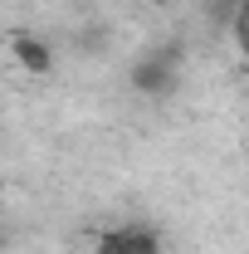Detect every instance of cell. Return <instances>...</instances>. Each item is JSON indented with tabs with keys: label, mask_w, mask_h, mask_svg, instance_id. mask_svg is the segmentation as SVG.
<instances>
[{
	"label": "cell",
	"mask_w": 249,
	"mask_h": 254,
	"mask_svg": "<svg viewBox=\"0 0 249 254\" xmlns=\"http://www.w3.org/2000/svg\"><path fill=\"white\" fill-rule=\"evenodd\" d=\"M98 254H161V235L147 225H123L98 240Z\"/></svg>",
	"instance_id": "obj_2"
},
{
	"label": "cell",
	"mask_w": 249,
	"mask_h": 254,
	"mask_svg": "<svg viewBox=\"0 0 249 254\" xmlns=\"http://www.w3.org/2000/svg\"><path fill=\"white\" fill-rule=\"evenodd\" d=\"M10 44H15V59L25 64L30 73H49L54 54H49V44H44V39H34V34H15Z\"/></svg>",
	"instance_id": "obj_3"
},
{
	"label": "cell",
	"mask_w": 249,
	"mask_h": 254,
	"mask_svg": "<svg viewBox=\"0 0 249 254\" xmlns=\"http://www.w3.org/2000/svg\"><path fill=\"white\" fill-rule=\"evenodd\" d=\"M176 73H181V44H161L132 64V88L147 98H161L176 88Z\"/></svg>",
	"instance_id": "obj_1"
}]
</instances>
